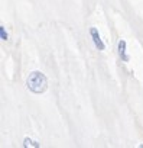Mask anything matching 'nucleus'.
Wrapping results in <instances>:
<instances>
[{"label": "nucleus", "instance_id": "1", "mask_svg": "<svg viewBox=\"0 0 143 148\" xmlns=\"http://www.w3.org/2000/svg\"><path fill=\"white\" fill-rule=\"evenodd\" d=\"M26 86L32 93L41 95L48 89V79L41 71H32L29 74V77L26 79Z\"/></svg>", "mask_w": 143, "mask_h": 148}, {"label": "nucleus", "instance_id": "2", "mask_svg": "<svg viewBox=\"0 0 143 148\" xmlns=\"http://www.w3.org/2000/svg\"><path fill=\"white\" fill-rule=\"evenodd\" d=\"M90 35H91V38H93V42H94L96 48L100 49V51H104V49H106V44H104V41L101 39V35H100V32H98V29H97L96 26H91V28H90Z\"/></svg>", "mask_w": 143, "mask_h": 148}, {"label": "nucleus", "instance_id": "3", "mask_svg": "<svg viewBox=\"0 0 143 148\" xmlns=\"http://www.w3.org/2000/svg\"><path fill=\"white\" fill-rule=\"evenodd\" d=\"M127 42L124 41V39H120L119 41V44H117V51H119V57L121 58V61H124V62H129V60H130V57H129V54H127Z\"/></svg>", "mask_w": 143, "mask_h": 148}, {"label": "nucleus", "instance_id": "4", "mask_svg": "<svg viewBox=\"0 0 143 148\" xmlns=\"http://www.w3.org/2000/svg\"><path fill=\"white\" fill-rule=\"evenodd\" d=\"M41 144L36 141H32L30 138H25L23 139V147H39Z\"/></svg>", "mask_w": 143, "mask_h": 148}, {"label": "nucleus", "instance_id": "5", "mask_svg": "<svg viewBox=\"0 0 143 148\" xmlns=\"http://www.w3.org/2000/svg\"><path fill=\"white\" fill-rule=\"evenodd\" d=\"M0 32H2V41H7V32L5 31V26L2 25V26H0Z\"/></svg>", "mask_w": 143, "mask_h": 148}]
</instances>
